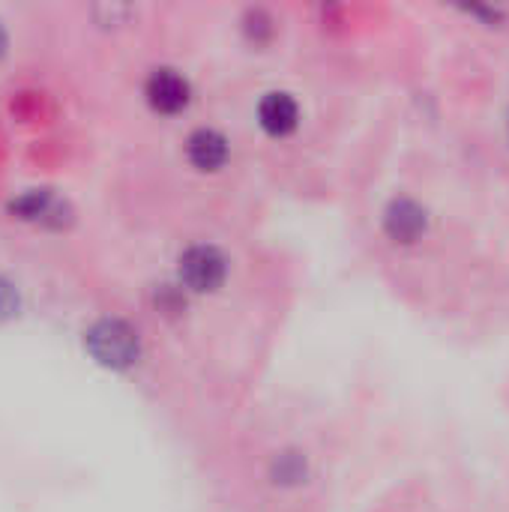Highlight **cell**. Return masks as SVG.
I'll use <instances>...</instances> for the list:
<instances>
[{
	"label": "cell",
	"mask_w": 509,
	"mask_h": 512,
	"mask_svg": "<svg viewBox=\"0 0 509 512\" xmlns=\"http://www.w3.org/2000/svg\"><path fill=\"white\" fill-rule=\"evenodd\" d=\"M189 162L201 171H216L228 159V141L216 129H195L186 141Z\"/></svg>",
	"instance_id": "5"
},
{
	"label": "cell",
	"mask_w": 509,
	"mask_h": 512,
	"mask_svg": "<svg viewBox=\"0 0 509 512\" xmlns=\"http://www.w3.org/2000/svg\"><path fill=\"white\" fill-rule=\"evenodd\" d=\"M258 120L270 135H288L297 129L300 108L288 93H267L258 105Z\"/></svg>",
	"instance_id": "6"
},
{
	"label": "cell",
	"mask_w": 509,
	"mask_h": 512,
	"mask_svg": "<svg viewBox=\"0 0 509 512\" xmlns=\"http://www.w3.org/2000/svg\"><path fill=\"white\" fill-rule=\"evenodd\" d=\"M225 255L216 246H189L180 255V282L189 291L207 294L216 291L225 282Z\"/></svg>",
	"instance_id": "2"
},
{
	"label": "cell",
	"mask_w": 509,
	"mask_h": 512,
	"mask_svg": "<svg viewBox=\"0 0 509 512\" xmlns=\"http://www.w3.org/2000/svg\"><path fill=\"white\" fill-rule=\"evenodd\" d=\"M297 480H303V459L279 456L276 459V483H297Z\"/></svg>",
	"instance_id": "8"
},
{
	"label": "cell",
	"mask_w": 509,
	"mask_h": 512,
	"mask_svg": "<svg viewBox=\"0 0 509 512\" xmlns=\"http://www.w3.org/2000/svg\"><path fill=\"white\" fill-rule=\"evenodd\" d=\"M3 48H6V30H3V24H0V54H3Z\"/></svg>",
	"instance_id": "10"
},
{
	"label": "cell",
	"mask_w": 509,
	"mask_h": 512,
	"mask_svg": "<svg viewBox=\"0 0 509 512\" xmlns=\"http://www.w3.org/2000/svg\"><path fill=\"white\" fill-rule=\"evenodd\" d=\"M18 312V291L9 279L0 276V321L12 318Z\"/></svg>",
	"instance_id": "9"
},
{
	"label": "cell",
	"mask_w": 509,
	"mask_h": 512,
	"mask_svg": "<svg viewBox=\"0 0 509 512\" xmlns=\"http://www.w3.org/2000/svg\"><path fill=\"white\" fill-rule=\"evenodd\" d=\"M426 225H429L426 210L411 198H396L384 213V231L396 243H417L426 234Z\"/></svg>",
	"instance_id": "4"
},
{
	"label": "cell",
	"mask_w": 509,
	"mask_h": 512,
	"mask_svg": "<svg viewBox=\"0 0 509 512\" xmlns=\"http://www.w3.org/2000/svg\"><path fill=\"white\" fill-rule=\"evenodd\" d=\"M9 210L21 219H48L51 210H54V195L48 189H30L24 195H18Z\"/></svg>",
	"instance_id": "7"
},
{
	"label": "cell",
	"mask_w": 509,
	"mask_h": 512,
	"mask_svg": "<svg viewBox=\"0 0 509 512\" xmlns=\"http://www.w3.org/2000/svg\"><path fill=\"white\" fill-rule=\"evenodd\" d=\"M90 357L105 366V369H129L138 354H141V342H138V333L120 321V318H102L96 321L90 330H87V339H84Z\"/></svg>",
	"instance_id": "1"
},
{
	"label": "cell",
	"mask_w": 509,
	"mask_h": 512,
	"mask_svg": "<svg viewBox=\"0 0 509 512\" xmlns=\"http://www.w3.org/2000/svg\"><path fill=\"white\" fill-rule=\"evenodd\" d=\"M144 93H147V102H150L156 111H162V114H177V111L186 108V102H189V81H186L180 72L162 66V69H153V72H150Z\"/></svg>",
	"instance_id": "3"
}]
</instances>
